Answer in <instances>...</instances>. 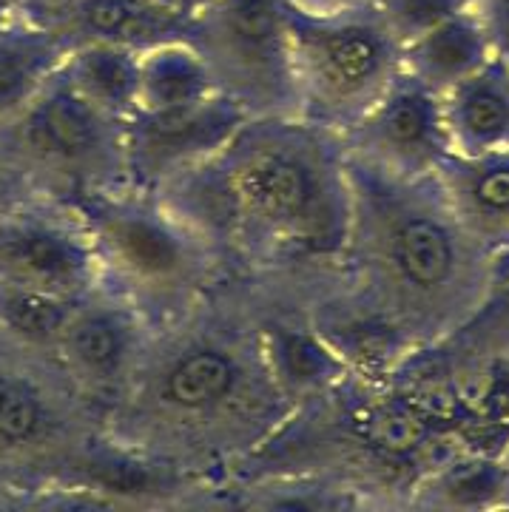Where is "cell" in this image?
Returning a JSON list of instances; mask_svg holds the SVG:
<instances>
[{
    "instance_id": "6da1fadb",
    "label": "cell",
    "mask_w": 509,
    "mask_h": 512,
    "mask_svg": "<svg viewBox=\"0 0 509 512\" xmlns=\"http://www.w3.org/2000/svg\"><path fill=\"white\" fill-rule=\"evenodd\" d=\"M228 265L336 279L353 191L339 134L302 117H251L208 163L154 191Z\"/></svg>"
},
{
    "instance_id": "7a4b0ae2",
    "label": "cell",
    "mask_w": 509,
    "mask_h": 512,
    "mask_svg": "<svg viewBox=\"0 0 509 512\" xmlns=\"http://www.w3.org/2000/svg\"><path fill=\"white\" fill-rule=\"evenodd\" d=\"M214 296L154 330L143 365L106 413L117 447L165 470L251 456L299 413L268 365L259 322L214 311Z\"/></svg>"
},
{
    "instance_id": "3957f363",
    "label": "cell",
    "mask_w": 509,
    "mask_h": 512,
    "mask_svg": "<svg viewBox=\"0 0 509 512\" xmlns=\"http://www.w3.org/2000/svg\"><path fill=\"white\" fill-rule=\"evenodd\" d=\"M353 214L339 285L416 353L453 342L481 313L495 259L484 254L436 180H396L347 160Z\"/></svg>"
},
{
    "instance_id": "277c9868",
    "label": "cell",
    "mask_w": 509,
    "mask_h": 512,
    "mask_svg": "<svg viewBox=\"0 0 509 512\" xmlns=\"http://www.w3.org/2000/svg\"><path fill=\"white\" fill-rule=\"evenodd\" d=\"M89 228L103 291L154 328L177 322L219 288L225 259L154 194L114 188L69 200Z\"/></svg>"
},
{
    "instance_id": "5b68a950",
    "label": "cell",
    "mask_w": 509,
    "mask_h": 512,
    "mask_svg": "<svg viewBox=\"0 0 509 512\" xmlns=\"http://www.w3.org/2000/svg\"><path fill=\"white\" fill-rule=\"evenodd\" d=\"M299 117L342 134L401 72V46L373 3L313 12L285 0Z\"/></svg>"
},
{
    "instance_id": "8992f818",
    "label": "cell",
    "mask_w": 509,
    "mask_h": 512,
    "mask_svg": "<svg viewBox=\"0 0 509 512\" xmlns=\"http://www.w3.org/2000/svg\"><path fill=\"white\" fill-rule=\"evenodd\" d=\"M123 126L57 72L0 128V143L40 194L77 200L126 188Z\"/></svg>"
},
{
    "instance_id": "52a82bcc",
    "label": "cell",
    "mask_w": 509,
    "mask_h": 512,
    "mask_svg": "<svg viewBox=\"0 0 509 512\" xmlns=\"http://www.w3.org/2000/svg\"><path fill=\"white\" fill-rule=\"evenodd\" d=\"M191 43L219 92L251 117H299L285 0H211L194 18Z\"/></svg>"
},
{
    "instance_id": "ba28073f",
    "label": "cell",
    "mask_w": 509,
    "mask_h": 512,
    "mask_svg": "<svg viewBox=\"0 0 509 512\" xmlns=\"http://www.w3.org/2000/svg\"><path fill=\"white\" fill-rule=\"evenodd\" d=\"M0 282L69 299L103 291L94 242L72 202L35 194L0 211Z\"/></svg>"
},
{
    "instance_id": "9c48e42d",
    "label": "cell",
    "mask_w": 509,
    "mask_h": 512,
    "mask_svg": "<svg viewBox=\"0 0 509 512\" xmlns=\"http://www.w3.org/2000/svg\"><path fill=\"white\" fill-rule=\"evenodd\" d=\"M154 330L126 299L111 291L91 293L77 302L52 353V365L77 399L109 413L143 365Z\"/></svg>"
},
{
    "instance_id": "30bf717a",
    "label": "cell",
    "mask_w": 509,
    "mask_h": 512,
    "mask_svg": "<svg viewBox=\"0 0 509 512\" xmlns=\"http://www.w3.org/2000/svg\"><path fill=\"white\" fill-rule=\"evenodd\" d=\"M339 140L347 160L396 180H433L450 157L441 94L404 69Z\"/></svg>"
},
{
    "instance_id": "8fae6325",
    "label": "cell",
    "mask_w": 509,
    "mask_h": 512,
    "mask_svg": "<svg viewBox=\"0 0 509 512\" xmlns=\"http://www.w3.org/2000/svg\"><path fill=\"white\" fill-rule=\"evenodd\" d=\"M251 114L228 94L168 111H134L123 126L126 188L154 194L208 163L234 140Z\"/></svg>"
},
{
    "instance_id": "7c38bea8",
    "label": "cell",
    "mask_w": 509,
    "mask_h": 512,
    "mask_svg": "<svg viewBox=\"0 0 509 512\" xmlns=\"http://www.w3.org/2000/svg\"><path fill=\"white\" fill-rule=\"evenodd\" d=\"M35 18L57 29L69 46L111 43L140 55L171 40H191L194 32V18L154 0H52Z\"/></svg>"
},
{
    "instance_id": "4fadbf2b",
    "label": "cell",
    "mask_w": 509,
    "mask_h": 512,
    "mask_svg": "<svg viewBox=\"0 0 509 512\" xmlns=\"http://www.w3.org/2000/svg\"><path fill=\"white\" fill-rule=\"evenodd\" d=\"M436 185L467 237L490 256L509 254V148L490 154H450Z\"/></svg>"
},
{
    "instance_id": "5bb4252c",
    "label": "cell",
    "mask_w": 509,
    "mask_h": 512,
    "mask_svg": "<svg viewBox=\"0 0 509 512\" xmlns=\"http://www.w3.org/2000/svg\"><path fill=\"white\" fill-rule=\"evenodd\" d=\"M404 507L438 512L509 510V467L492 447H455L416 478Z\"/></svg>"
},
{
    "instance_id": "9a60e30c",
    "label": "cell",
    "mask_w": 509,
    "mask_h": 512,
    "mask_svg": "<svg viewBox=\"0 0 509 512\" xmlns=\"http://www.w3.org/2000/svg\"><path fill=\"white\" fill-rule=\"evenodd\" d=\"M450 154L509 148V66L492 57L478 72L441 94Z\"/></svg>"
},
{
    "instance_id": "2e32d148",
    "label": "cell",
    "mask_w": 509,
    "mask_h": 512,
    "mask_svg": "<svg viewBox=\"0 0 509 512\" xmlns=\"http://www.w3.org/2000/svg\"><path fill=\"white\" fill-rule=\"evenodd\" d=\"M60 396L20 365H0V458L43 456L69 433Z\"/></svg>"
},
{
    "instance_id": "e0dca14e",
    "label": "cell",
    "mask_w": 509,
    "mask_h": 512,
    "mask_svg": "<svg viewBox=\"0 0 509 512\" xmlns=\"http://www.w3.org/2000/svg\"><path fill=\"white\" fill-rule=\"evenodd\" d=\"M490 60V37L475 3L401 46V69L436 94L453 89Z\"/></svg>"
},
{
    "instance_id": "ac0fdd59",
    "label": "cell",
    "mask_w": 509,
    "mask_h": 512,
    "mask_svg": "<svg viewBox=\"0 0 509 512\" xmlns=\"http://www.w3.org/2000/svg\"><path fill=\"white\" fill-rule=\"evenodd\" d=\"M66 52L63 35L29 12L0 29V128L57 72Z\"/></svg>"
},
{
    "instance_id": "d6986e66",
    "label": "cell",
    "mask_w": 509,
    "mask_h": 512,
    "mask_svg": "<svg viewBox=\"0 0 509 512\" xmlns=\"http://www.w3.org/2000/svg\"><path fill=\"white\" fill-rule=\"evenodd\" d=\"M63 77L91 106L126 123L137 111L140 52L111 43H74L60 63Z\"/></svg>"
},
{
    "instance_id": "ffe728a7",
    "label": "cell",
    "mask_w": 509,
    "mask_h": 512,
    "mask_svg": "<svg viewBox=\"0 0 509 512\" xmlns=\"http://www.w3.org/2000/svg\"><path fill=\"white\" fill-rule=\"evenodd\" d=\"M219 92L211 66L191 40H171L140 55L137 111L194 106Z\"/></svg>"
},
{
    "instance_id": "44dd1931",
    "label": "cell",
    "mask_w": 509,
    "mask_h": 512,
    "mask_svg": "<svg viewBox=\"0 0 509 512\" xmlns=\"http://www.w3.org/2000/svg\"><path fill=\"white\" fill-rule=\"evenodd\" d=\"M77 302L60 293L0 282V345L15 353H40L52 362Z\"/></svg>"
},
{
    "instance_id": "7402d4cb",
    "label": "cell",
    "mask_w": 509,
    "mask_h": 512,
    "mask_svg": "<svg viewBox=\"0 0 509 512\" xmlns=\"http://www.w3.org/2000/svg\"><path fill=\"white\" fill-rule=\"evenodd\" d=\"M509 348V254L495 259L492 288L481 313L453 342L436 348L438 356L461 367H473L490 362L492 356Z\"/></svg>"
},
{
    "instance_id": "603a6c76",
    "label": "cell",
    "mask_w": 509,
    "mask_h": 512,
    "mask_svg": "<svg viewBox=\"0 0 509 512\" xmlns=\"http://www.w3.org/2000/svg\"><path fill=\"white\" fill-rule=\"evenodd\" d=\"M470 3L475 0H373V6L379 9L399 46H407L410 40L430 32L441 20L467 9Z\"/></svg>"
},
{
    "instance_id": "cb8c5ba5",
    "label": "cell",
    "mask_w": 509,
    "mask_h": 512,
    "mask_svg": "<svg viewBox=\"0 0 509 512\" xmlns=\"http://www.w3.org/2000/svg\"><path fill=\"white\" fill-rule=\"evenodd\" d=\"M495 60L509 66V0H475Z\"/></svg>"
},
{
    "instance_id": "d4e9b609",
    "label": "cell",
    "mask_w": 509,
    "mask_h": 512,
    "mask_svg": "<svg viewBox=\"0 0 509 512\" xmlns=\"http://www.w3.org/2000/svg\"><path fill=\"white\" fill-rule=\"evenodd\" d=\"M40 194L32 180L20 171V165L9 157V151L0 143V211L15 205V202L26 200Z\"/></svg>"
},
{
    "instance_id": "484cf974",
    "label": "cell",
    "mask_w": 509,
    "mask_h": 512,
    "mask_svg": "<svg viewBox=\"0 0 509 512\" xmlns=\"http://www.w3.org/2000/svg\"><path fill=\"white\" fill-rule=\"evenodd\" d=\"M154 3H160V6L177 12V15H185V18H197L211 0H154Z\"/></svg>"
},
{
    "instance_id": "4316f807",
    "label": "cell",
    "mask_w": 509,
    "mask_h": 512,
    "mask_svg": "<svg viewBox=\"0 0 509 512\" xmlns=\"http://www.w3.org/2000/svg\"><path fill=\"white\" fill-rule=\"evenodd\" d=\"M302 9H313V12H328V9H347V6H362V3H373V0H291Z\"/></svg>"
},
{
    "instance_id": "83f0119b",
    "label": "cell",
    "mask_w": 509,
    "mask_h": 512,
    "mask_svg": "<svg viewBox=\"0 0 509 512\" xmlns=\"http://www.w3.org/2000/svg\"><path fill=\"white\" fill-rule=\"evenodd\" d=\"M26 12L23 0H0V29H6L15 18Z\"/></svg>"
},
{
    "instance_id": "f1b7e54d",
    "label": "cell",
    "mask_w": 509,
    "mask_h": 512,
    "mask_svg": "<svg viewBox=\"0 0 509 512\" xmlns=\"http://www.w3.org/2000/svg\"><path fill=\"white\" fill-rule=\"evenodd\" d=\"M495 450H498V456L504 458V464L509 467V430L501 436V441H498V447H495Z\"/></svg>"
}]
</instances>
